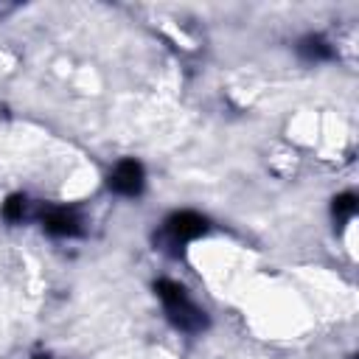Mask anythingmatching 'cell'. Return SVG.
<instances>
[{
	"label": "cell",
	"mask_w": 359,
	"mask_h": 359,
	"mask_svg": "<svg viewBox=\"0 0 359 359\" xmlns=\"http://www.w3.org/2000/svg\"><path fill=\"white\" fill-rule=\"evenodd\" d=\"M42 222H45V230L53 233V236H79L81 233L79 216L73 210H67V208H50L42 216Z\"/></svg>",
	"instance_id": "277c9868"
},
{
	"label": "cell",
	"mask_w": 359,
	"mask_h": 359,
	"mask_svg": "<svg viewBox=\"0 0 359 359\" xmlns=\"http://www.w3.org/2000/svg\"><path fill=\"white\" fill-rule=\"evenodd\" d=\"M297 53H300L303 59H309V62H323V59H331V56H334L331 45H328L323 36H303V39L297 42Z\"/></svg>",
	"instance_id": "5b68a950"
},
{
	"label": "cell",
	"mask_w": 359,
	"mask_h": 359,
	"mask_svg": "<svg viewBox=\"0 0 359 359\" xmlns=\"http://www.w3.org/2000/svg\"><path fill=\"white\" fill-rule=\"evenodd\" d=\"M109 188L121 196H137L143 191V165L137 160H121L109 174Z\"/></svg>",
	"instance_id": "3957f363"
},
{
	"label": "cell",
	"mask_w": 359,
	"mask_h": 359,
	"mask_svg": "<svg viewBox=\"0 0 359 359\" xmlns=\"http://www.w3.org/2000/svg\"><path fill=\"white\" fill-rule=\"evenodd\" d=\"M202 233H208V219L199 216V213H194V210L171 213L165 219V224H163V238L168 244H174V247L177 244H185V241H191V238H196Z\"/></svg>",
	"instance_id": "7a4b0ae2"
},
{
	"label": "cell",
	"mask_w": 359,
	"mask_h": 359,
	"mask_svg": "<svg viewBox=\"0 0 359 359\" xmlns=\"http://www.w3.org/2000/svg\"><path fill=\"white\" fill-rule=\"evenodd\" d=\"M154 292H157V297L163 300L165 314H168V320L174 323V328L185 331V334H196V331L208 328V314H205V309H199V306L188 297L185 286H180V283H174V280H168V278H160V280L154 283Z\"/></svg>",
	"instance_id": "6da1fadb"
},
{
	"label": "cell",
	"mask_w": 359,
	"mask_h": 359,
	"mask_svg": "<svg viewBox=\"0 0 359 359\" xmlns=\"http://www.w3.org/2000/svg\"><path fill=\"white\" fill-rule=\"evenodd\" d=\"M25 208H28V199L22 194H11L6 202H3V216L8 222H20L25 216Z\"/></svg>",
	"instance_id": "8992f818"
},
{
	"label": "cell",
	"mask_w": 359,
	"mask_h": 359,
	"mask_svg": "<svg viewBox=\"0 0 359 359\" xmlns=\"http://www.w3.org/2000/svg\"><path fill=\"white\" fill-rule=\"evenodd\" d=\"M353 213H356V196L353 194H342V196L334 199V219L348 222Z\"/></svg>",
	"instance_id": "52a82bcc"
}]
</instances>
